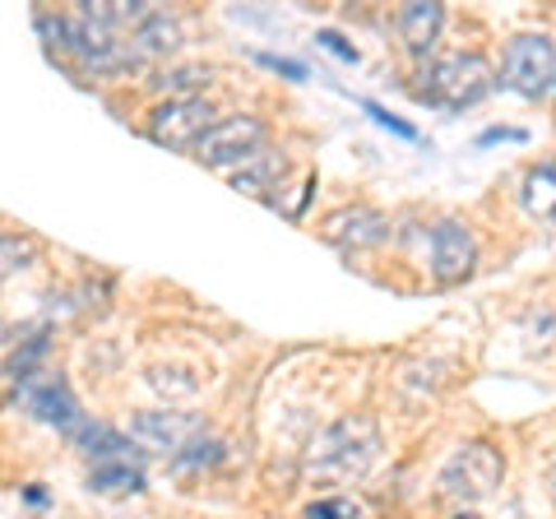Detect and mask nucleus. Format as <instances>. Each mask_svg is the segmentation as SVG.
Instances as JSON below:
<instances>
[{"label":"nucleus","mask_w":556,"mask_h":519,"mask_svg":"<svg viewBox=\"0 0 556 519\" xmlns=\"http://www.w3.org/2000/svg\"><path fill=\"white\" fill-rule=\"evenodd\" d=\"M376 450H380V427L371 413H353V418H339L334 427H325L316 441L306 450V473L316 478H362L376 464Z\"/></svg>","instance_id":"f257e3e1"},{"label":"nucleus","mask_w":556,"mask_h":519,"mask_svg":"<svg viewBox=\"0 0 556 519\" xmlns=\"http://www.w3.org/2000/svg\"><path fill=\"white\" fill-rule=\"evenodd\" d=\"M422 93L427 102H437V107H473V102H482L486 93L496 89V71L492 61L478 56V51H450V56L431 61L422 71Z\"/></svg>","instance_id":"f03ea898"},{"label":"nucleus","mask_w":556,"mask_h":519,"mask_svg":"<svg viewBox=\"0 0 556 519\" xmlns=\"http://www.w3.org/2000/svg\"><path fill=\"white\" fill-rule=\"evenodd\" d=\"M496 84L515 89L519 98H547L556 89V42L547 33H519V38H510Z\"/></svg>","instance_id":"7ed1b4c3"},{"label":"nucleus","mask_w":556,"mask_h":519,"mask_svg":"<svg viewBox=\"0 0 556 519\" xmlns=\"http://www.w3.org/2000/svg\"><path fill=\"white\" fill-rule=\"evenodd\" d=\"M265 140H269V126L260 116H218L190 153L214 172H237L241 163L265 149Z\"/></svg>","instance_id":"20e7f679"},{"label":"nucleus","mask_w":556,"mask_h":519,"mask_svg":"<svg viewBox=\"0 0 556 519\" xmlns=\"http://www.w3.org/2000/svg\"><path fill=\"white\" fill-rule=\"evenodd\" d=\"M501 478H506L501 450L486 445V441H468L441 469V492L455 496V501H482V496H492L501 488Z\"/></svg>","instance_id":"39448f33"},{"label":"nucleus","mask_w":556,"mask_h":519,"mask_svg":"<svg viewBox=\"0 0 556 519\" xmlns=\"http://www.w3.org/2000/svg\"><path fill=\"white\" fill-rule=\"evenodd\" d=\"M218 121L208 98H167L149 112V140L163 149H195L204 140V130Z\"/></svg>","instance_id":"423d86ee"},{"label":"nucleus","mask_w":556,"mask_h":519,"mask_svg":"<svg viewBox=\"0 0 556 519\" xmlns=\"http://www.w3.org/2000/svg\"><path fill=\"white\" fill-rule=\"evenodd\" d=\"M200 431H204L200 413H177V408H153V413L130 418V441L153 450V455H172V459H177L190 441H200Z\"/></svg>","instance_id":"0eeeda50"},{"label":"nucleus","mask_w":556,"mask_h":519,"mask_svg":"<svg viewBox=\"0 0 556 519\" xmlns=\"http://www.w3.org/2000/svg\"><path fill=\"white\" fill-rule=\"evenodd\" d=\"M20 400H24V408L33 413V418L61 427L65 436L84 422L79 400L70 394V385H65L56 371H24V376H20Z\"/></svg>","instance_id":"6e6552de"},{"label":"nucleus","mask_w":556,"mask_h":519,"mask_svg":"<svg viewBox=\"0 0 556 519\" xmlns=\"http://www.w3.org/2000/svg\"><path fill=\"white\" fill-rule=\"evenodd\" d=\"M320 237L339 251H367L390 237V218L371 204H343V210L320 218Z\"/></svg>","instance_id":"1a4fd4ad"},{"label":"nucleus","mask_w":556,"mask_h":519,"mask_svg":"<svg viewBox=\"0 0 556 519\" xmlns=\"http://www.w3.org/2000/svg\"><path fill=\"white\" fill-rule=\"evenodd\" d=\"M478 265V241L459 218H441L431 228V279L437 283H464Z\"/></svg>","instance_id":"9d476101"},{"label":"nucleus","mask_w":556,"mask_h":519,"mask_svg":"<svg viewBox=\"0 0 556 519\" xmlns=\"http://www.w3.org/2000/svg\"><path fill=\"white\" fill-rule=\"evenodd\" d=\"M126 51H130V65L139 61H167L181 51V24L172 20L167 10L153 5L144 20H139L130 33H126Z\"/></svg>","instance_id":"9b49d317"},{"label":"nucleus","mask_w":556,"mask_h":519,"mask_svg":"<svg viewBox=\"0 0 556 519\" xmlns=\"http://www.w3.org/2000/svg\"><path fill=\"white\" fill-rule=\"evenodd\" d=\"M441 28H445V10L431 5V0H413V5L399 10V38H404L408 56H417V61L431 56V47H437Z\"/></svg>","instance_id":"f8f14e48"},{"label":"nucleus","mask_w":556,"mask_h":519,"mask_svg":"<svg viewBox=\"0 0 556 519\" xmlns=\"http://www.w3.org/2000/svg\"><path fill=\"white\" fill-rule=\"evenodd\" d=\"M70 441H75L84 455L98 459V464H135V450H130V436H121V431L102 427V422H89L84 418L75 431H70Z\"/></svg>","instance_id":"ddd939ff"},{"label":"nucleus","mask_w":556,"mask_h":519,"mask_svg":"<svg viewBox=\"0 0 556 519\" xmlns=\"http://www.w3.org/2000/svg\"><path fill=\"white\" fill-rule=\"evenodd\" d=\"M283 172H288V163L278 159V153L260 149L255 159H247L232 172V190H241V195H269V190L283 181Z\"/></svg>","instance_id":"4468645a"},{"label":"nucleus","mask_w":556,"mask_h":519,"mask_svg":"<svg viewBox=\"0 0 556 519\" xmlns=\"http://www.w3.org/2000/svg\"><path fill=\"white\" fill-rule=\"evenodd\" d=\"M89 488L102 496H126V492H144V473L139 464H93Z\"/></svg>","instance_id":"2eb2a0df"},{"label":"nucleus","mask_w":556,"mask_h":519,"mask_svg":"<svg viewBox=\"0 0 556 519\" xmlns=\"http://www.w3.org/2000/svg\"><path fill=\"white\" fill-rule=\"evenodd\" d=\"M519 195H525V210L533 218H552L556 214V172L552 167H529Z\"/></svg>","instance_id":"dca6fc26"},{"label":"nucleus","mask_w":556,"mask_h":519,"mask_svg":"<svg viewBox=\"0 0 556 519\" xmlns=\"http://www.w3.org/2000/svg\"><path fill=\"white\" fill-rule=\"evenodd\" d=\"M204 84H208V65H172V71L153 79V89L167 98H200Z\"/></svg>","instance_id":"f3484780"},{"label":"nucleus","mask_w":556,"mask_h":519,"mask_svg":"<svg viewBox=\"0 0 556 519\" xmlns=\"http://www.w3.org/2000/svg\"><path fill=\"white\" fill-rule=\"evenodd\" d=\"M306 519H362V506L357 501H348V496H325V501H316V506L306 510Z\"/></svg>","instance_id":"a211bd4d"},{"label":"nucleus","mask_w":556,"mask_h":519,"mask_svg":"<svg viewBox=\"0 0 556 519\" xmlns=\"http://www.w3.org/2000/svg\"><path fill=\"white\" fill-rule=\"evenodd\" d=\"M223 459V445L218 441H190L181 455H177V469H200V464H218Z\"/></svg>","instance_id":"6ab92c4d"},{"label":"nucleus","mask_w":556,"mask_h":519,"mask_svg":"<svg viewBox=\"0 0 556 519\" xmlns=\"http://www.w3.org/2000/svg\"><path fill=\"white\" fill-rule=\"evenodd\" d=\"M362 107H367V116H376L380 126H390L394 135H404V140H417V130H413V126H404V121H399V116H390L386 107H380V102H362Z\"/></svg>","instance_id":"aec40b11"},{"label":"nucleus","mask_w":556,"mask_h":519,"mask_svg":"<svg viewBox=\"0 0 556 519\" xmlns=\"http://www.w3.org/2000/svg\"><path fill=\"white\" fill-rule=\"evenodd\" d=\"M316 42H320V47H329V51H334V56H343V61H357V47H353V42H343L339 33L320 28V33H316Z\"/></svg>","instance_id":"412c9836"},{"label":"nucleus","mask_w":556,"mask_h":519,"mask_svg":"<svg viewBox=\"0 0 556 519\" xmlns=\"http://www.w3.org/2000/svg\"><path fill=\"white\" fill-rule=\"evenodd\" d=\"M269 65V71H278V75H288V79H306V65L302 61H283V56H260Z\"/></svg>","instance_id":"4be33fe9"},{"label":"nucleus","mask_w":556,"mask_h":519,"mask_svg":"<svg viewBox=\"0 0 556 519\" xmlns=\"http://www.w3.org/2000/svg\"><path fill=\"white\" fill-rule=\"evenodd\" d=\"M496 140H525V130H482L478 144H496Z\"/></svg>","instance_id":"5701e85b"},{"label":"nucleus","mask_w":556,"mask_h":519,"mask_svg":"<svg viewBox=\"0 0 556 519\" xmlns=\"http://www.w3.org/2000/svg\"><path fill=\"white\" fill-rule=\"evenodd\" d=\"M455 519H478V515H455Z\"/></svg>","instance_id":"b1692460"},{"label":"nucleus","mask_w":556,"mask_h":519,"mask_svg":"<svg viewBox=\"0 0 556 519\" xmlns=\"http://www.w3.org/2000/svg\"><path fill=\"white\" fill-rule=\"evenodd\" d=\"M552 172H556V163H552Z\"/></svg>","instance_id":"393cba45"}]
</instances>
